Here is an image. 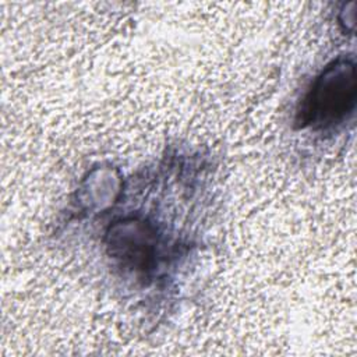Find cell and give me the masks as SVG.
<instances>
[{
	"label": "cell",
	"mask_w": 357,
	"mask_h": 357,
	"mask_svg": "<svg viewBox=\"0 0 357 357\" xmlns=\"http://www.w3.org/2000/svg\"><path fill=\"white\" fill-rule=\"evenodd\" d=\"M151 226L141 220H123L109 233L110 254L131 268L148 269L155 262L156 238Z\"/></svg>",
	"instance_id": "cell-2"
},
{
	"label": "cell",
	"mask_w": 357,
	"mask_h": 357,
	"mask_svg": "<svg viewBox=\"0 0 357 357\" xmlns=\"http://www.w3.org/2000/svg\"><path fill=\"white\" fill-rule=\"evenodd\" d=\"M356 66L339 57L315 78L297 110L301 128L324 130L343 121L356 103Z\"/></svg>",
	"instance_id": "cell-1"
}]
</instances>
